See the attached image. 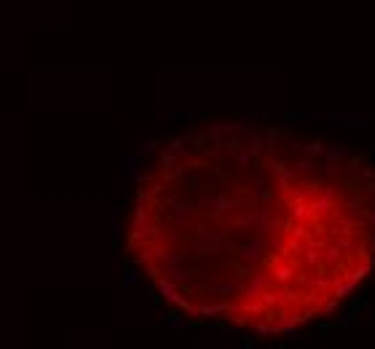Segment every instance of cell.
<instances>
[{"label": "cell", "instance_id": "1", "mask_svg": "<svg viewBox=\"0 0 375 349\" xmlns=\"http://www.w3.org/2000/svg\"><path fill=\"white\" fill-rule=\"evenodd\" d=\"M126 253L179 314L295 330L372 274L375 161L241 119L182 132L139 177Z\"/></svg>", "mask_w": 375, "mask_h": 349}]
</instances>
